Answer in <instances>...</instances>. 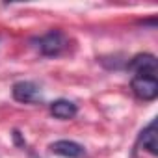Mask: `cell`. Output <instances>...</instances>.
<instances>
[{
	"label": "cell",
	"instance_id": "cell-1",
	"mask_svg": "<svg viewBox=\"0 0 158 158\" xmlns=\"http://www.w3.org/2000/svg\"><path fill=\"white\" fill-rule=\"evenodd\" d=\"M37 48L43 56L54 58L67 48V37L61 30H50L37 39Z\"/></svg>",
	"mask_w": 158,
	"mask_h": 158
},
{
	"label": "cell",
	"instance_id": "cell-2",
	"mask_svg": "<svg viewBox=\"0 0 158 158\" xmlns=\"http://www.w3.org/2000/svg\"><path fill=\"white\" fill-rule=\"evenodd\" d=\"M132 91L136 97L141 101H154L158 97V80L156 76H147V74H136L132 78Z\"/></svg>",
	"mask_w": 158,
	"mask_h": 158
},
{
	"label": "cell",
	"instance_id": "cell-3",
	"mask_svg": "<svg viewBox=\"0 0 158 158\" xmlns=\"http://www.w3.org/2000/svg\"><path fill=\"white\" fill-rule=\"evenodd\" d=\"M13 93V99L17 102H24V104H34V102H39L41 101V89L35 82H30V80H21L13 86L11 89Z\"/></svg>",
	"mask_w": 158,
	"mask_h": 158
},
{
	"label": "cell",
	"instance_id": "cell-4",
	"mask_svg": "<svg viewBox=\"0 0 158 158\" xmlns=\"http://www.w3.org/2000/svg\"><path fill=\"white\" fill-rule=\"evenodd\" d=\"M128 69H132L136 74H147V76H156L158 71V61L152 54H138L128 61Z\"/></svg>",
	"mask_w": 158,
	"mask_h": 158
},
{
	"label": "cell",
	"instance_id": "cell-5",
	"mask_svg": "<svg viewBox=\"0 0 158 158\" xmlns=\"http://www.w3.org/2000/svg\"><path fill=\"white\" fill-rule=\"evenodd\" d=\"M54 154L58 156H63V158H82L84 156V147L76 141H71V139H58L54 143H50L48 147Z\"/></svg>",
	"mask_w": 158,
	"mask_h": 158
},
{
	"label": "cell",
	"instance_id": "cell-6",
	"mask_svg": "<svg viewBox=\"0 0 158 158\" xmlns=\"http://www.w3.org/2000/svg\"><path fill=\"white\" fill-rule=\"evenodd\" d=\"M138 147L145 149L152 156L158 154V139H156V121H151L139 134L138 138Z\"/></svg>",
	"mask_w": 158,
	"mask_h": 158
},
{
	"label": "cell",
	"instance_id": "cell-7",
	"mask_svg": "<svg viewBox=\"0 0 158 158\" xmlns=\"http://www.w3.org/2000/svg\"><path fill=\"white\" fill-rule=\"evenodd\" d=\"M50 114L58 119H73L78 114V108L74 102H71L67 99H58L50 104Z\"/></svg>",
	"mask_w": 158,
	"mask_h": 158
}]
</instances>
